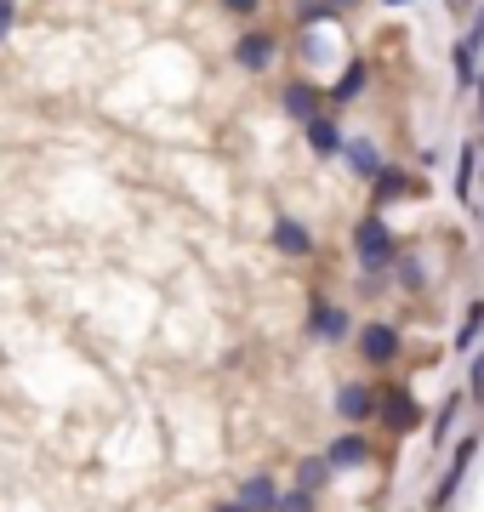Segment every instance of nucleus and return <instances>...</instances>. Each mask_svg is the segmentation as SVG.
<instances>
[{
    "instance_id": "a878e982",
    "label": "nucleus",
    "mask_w": 484,
    "mask_h": 512,
    "mask_svg": "<svg viewBox=\"0 0 484 512\" xmlns=\"http://www.w3.org/2000/svg\"><path fill=\"white\" fill-rule=\"evenodd\" d=\"M336 12H354V6H365V0H331Z\"/></svg>"
},
{
    "instance_id": "cd10ccee",
    "label": "nucleus",
    "mask_w": 484,
    "mask_h": 512,
    "mask_svg": "<svg viewBox=\"0 0 484 512\" xmlns=\"http://www.w3.org/2000/svg\"><path fill=\"white\" fill-rule=\"evenodd\" d=\"M439 6H462V0H439Z\"/></svg>"
},
{
    "instance_id": "9b49d317",
    "label": "nucleus",
    "mask_w": 484,
    "mask_h": 512,
    "mask_svg": "<svg viewBox=\"0 0 484 512\" xmlns=\"http://www.w3.org/2000/svg\"><path fill=\"white\" fill-rule=\"evenodd\" d=\"M371 188H376V194H371V205H376V211H382L388 200H405V194H422V183H416L410 171H399V165H382V171L371 177Z\"/></svg>"
},
{
    "instance_id": "0eeeda50",
    "label": "nucleus",
    "mask_w": 484,
    "mask_h": 512,
    "mask_svg": "<svg viewBox=\"0 0 484 512\" xmlns=\"http://www.w3.org/2000/svg\"><path fill=\"white\" fill-rule=\"evenodd\" d=\"M302 137H308V148H314L319 160H331V154H342V143H348V131H342L336 109L314 114V120H302Z\"/></svg>"
},
{
    "instance_id": "7ed1b4c3",
    "label": "nucleus",
    "mask_w": 484,
    "mask_h": 512,
    "mask_svg": "<svg viewBox=\"0 0 484 512\" xmlns=\"http://www.w3.org/2000/svg\"><path fill=\"white\" fill-rule=\"evenodd\" d=\"M280 109H285V120H314V114H325L331 109V97H325V86H319L314 74H297V80H285L280 86Z\"/></svg>"
},
{
    "instance_id": "f8f14e48",
    "label": "nucleus",
    "mask_w": 484,
    "mask_h": 512,
    "mask_svg": "<svg viewBox=\"0 0 484 512\" xmlns=\"http://www.w3.org/2000/svg\"><path fill=\"white\" fill-rule=\"evenodd\" d=\"M308 325L325 336V342H348V330H354V319H348V308H336V302H325V296H314V308H308Z\"/></svg>"
},
{
    "instance_id": "f257e3e1",
    "label": "nucleus",
    "mask_w": 484,
    "mask_h": 512,
    "mask_svg": "<svg viewBox=\"0 0 484 512\" xmlns=\"http://www.w3.org/2000/svg\"><path fill=\"white\" fill-rule=\"evenodd\" d=\"M285 57V35L274 23H245L240 35H234V69L240 74H274Z\"/></svg>"
},
{
    "instance_id": "39448f33",
    "label": "nucleus",
    "mask_w": 484,
    "mask_h": 512,
    "mask_svg": "<svg viewBox=\"0 0 484 512\" xmlns=\"http://www.w3.org/2000/svg\"><path fill=\"white\" fill-rule=\"evenodd\" d=\"M399 348H405V342H399V325H388V319H371V325L359 330V359H365V365H393Z\"/></svg>"
},
{
    "instance_id": "bb28decb",
    "label": "nucleus",
    "mask_w": 484,
    "mask_h": 512,
    "mask_svg": "<svg viewBox=\"0 0 484 512\" xmlns=\"http://www.w3.org/2000/svg\"><path fill=\"white\" fill-rule=\"evenodd\" d=\"M473 92H479V114H484V69H479V86H473Z\"/></svg>"
},
{
    "instance_id": "ddd939ff",
    "label": "nucleus",
    "mask_w": 484,
    "mask_h": 512,
    "mask_svg": "<svg viewBox=\"0 0 484 512\" xmlns=\"http://www.w3.org/2000/svg\"><path fill=\"white\" fill-rule=\"evenodd\" d=\"M342 160H348V171H354L359 183H371L376 171H382V148H376L371 137H348V143H342Z\"/></svg>"
},
{
    "instance_id": "6e6552de",
    "label": "nucleus",
    "mask_w": 484,
    "mask_h": 512,
    "mask_svg": "<svg viewBox=\"0 0 484 512\" xmlns=\"http://www.w3.org/2000/svg\"><path fill=\"white\" fill-rule=\"evenodd\" d=\"M376 416L388 421L393 433H410V427L422 421V404L410 399L405 387H393V393H376Z\"/></svg>"
},
{
    "instance_id": "393cba45",
    "label": "nucleus",
    "mask_w": 484,
    "mask_h": 512,
    "mask_svg": "<svg viewBox=\"0 0 484 512\" xmlns=\"http://www.w3.org/2000/svg\"><path fill=\"white\" fill-rule=\"evenodd\" d=\"M473 393H479V399H484V359H479V365H473Z\"/></svg>"
},
{
    "instance_id": "5701e85b",
    "label": "nucleus",
    "mask_w": 484,
    "mask_h": 512,
    "mask_svg": "<svg viewBox=\"0 0 484 512\" xmlns=\"http://www.w3.org/2000/svg\"><path fill=\"white\" fill-rule=\"evenodd\" d=\"M456 410H462V393H450V399H445V410H439V421H433V439H445V433H450Z\"/></svg>"
},
{
    "instance_id": "4be33fe9",
    "label": "nucleus",
    "mask_w": 484,
    "mask_h": 512,
    "mask_svg": "<svg viewBox=\"0 0 484 512\" xmlns=\"http://www.w3.org/2000/svg\"><path fill=\"white\" fill-rule=\"evenodd\" d=\"M274 512H314V490H291V495H280V507Z\"/></svg>"
},
{
    "instance_id": "423d86ee",
    "label": "nucleus",
    "mask_w": 484,
    "mask_h": 512,
    "mask_svg": "<svg viewBox=\"0 0 484 512\" xmlns=\"http://www.w3.org/2000/svg\"><path fill=\"white\" fill-rule=\"evenodd\" d=\"M365 86H371V63H365V57H348V63L336 69V80L325 86V97H331V109H348V103L365 97Z\"/></svg>"
},
{
    "instance_id": "412c9836",
    "label": "nucleus",
    "mask_w": 484,
    "mask_h": 512,
    "mask_svg": "<svg viewBox=\"0 0 484 512\" xmlns=\"http://www.w3.org/2000/svg\"><path fill=\"white\" fill-rule=\"evenodd\" d=\"M393 274H399V285H405V291H422V268H416L410 256H399V262H393Z\"/></svg>"
},
{
    "instance_id": "c85d7f7f",
    "label": "nucleus",
    "mask_w": 484,
    "mask_h": 512,
    "mask_svg": "<svg viewBox=\"0 0 484 512\" xmlns=\"http://www.w3.org/2000/svg\"><path fill=\"white\" fill-rule=\"evenodd\" d=\"M388 6H410V0H388Z\"/></svg>"
},
{
    "instance_id": "20e7f679",
    "label": "nucleus",
    "mask_w": 484,
    "mask_h": 512,
    "mask_svg": "<svg viewBox=\"0 0 484 512\" xmlns=\"http://www.w3.org/2000/svg\"><path fill=\"white\" fill-rule=\"evenodd\" d=\"M473 456H479V433L456 439V456H450V467H445V478H439V490H433V507L428 512H445L450 507V495L462 490V478H467V467H473Z\"/></svg>"
},
{
    "instance_id": "aec40b11",
    "label": "nucleus",
    "mask_w": 484,
    "mask_h": 512,
    "mask_svg": "<svg viewBox=\"0 0 484 512\" xmlns=\"http://www.w3.org/2000/svg\"><path fill=\"white\" fill-rule=\"evenodd\" d=\"M217 6H223L228 18L234 23H257L262 18V6H268V0H217Z\"/></svg>"
},
{
    "instance_id": "6ab92c4d",
    "label": "nucleus",
    "mask_w": 484,
    "mask_h": 512,
    "mask_svg": "<svg viewBox=\"0 0 484 512\" xmlns=\"http://www.w3.org/2000/svg\"><path fill=\"white\" fill-rule=\"evenodd\" d=\"M484 336V302H467V319L456 330V353H473V342Z\"/></svg>"
},
{
    "instance_id": "9d476101",
    "label": "nucleus",
    "mask_w": 484,
    "mask_h": 512,
    "mask_svg": "<svg viewBox=\"0 0 484 512\" xmlns=\"http://www.w3.org/2000/svg\"><path fill=\"white\" fill-rule=\"evenodd\" d=\"M274 251L291 256V262H308V256H314V234H308L297 217H274Z\"/></svg>"
},
{
    "instance_id": "a211bd4d",
    "label": "nucleus",
    "mask_w": 484,
    "mask_h": 512,
    "mask_svg": "<svg viewBox=\"0 0 484 512\" xmlns=\"http://www.w3.org/2000/svg\"><path fill=\"white\" fill-rule=\"evenodd\" d=\"M325 484H331V461L325 456L297 461V490H325Z\"/></svg>"
},
{
    "instance_id": "b1692460",
    "label": "nucleus",
    "mask_w": 484,
    "mask_h": 512,
    "mask_svg": "<svg viewBox=\"0 0 484 512\" xmlns=\"http://www.w3.org/2000/svg\"><path fill=\"white\" fill-rule=\"evenodd\" d=\"M12 23H18V0H0V46L12 35Z\"/></svg>"
},
{
    "instance_id": "4468645a",
    "label": "nucleus",
    "mask_w": 484,
    "mask_h": 512,
    "mask_svg": "<svg viewBox=\"0 0 484 512\" xmlns=\"http://www.w3.org/2000/svg\"><path fill=\"white\" fill-rule=\"evenodd\" d=\"M336 416H342V421H371L376 416V393L365 382L336 387Z\"/></svg>"
},
{
    "instance_id": "dca6fc26",
    "label": "nucleus",
    "mask_w": 484,
    "mask_h": 512,
    "mask_svg": "<svg viewBox=\"0 0 484 512\" xmlns=\"http://www.w3.org/2000/svg\"><path fill=\"white\" fill-rule=\"evenodd\" d=\"M450 69H456V92H473V86H479V52H473L467 40L450 46Z\"/></svg>"
},
{
    "instance_id": "2eb2a0df",
    "label": "nucleus",
    "mask_w": 484,
    "mask_h": 512,
    "mask_svg": "<svg viewBox=\"0 0 484 512\" xmlns=\"http://www.w3.org/2000/svg\"><path fill=\"white\" fill-rule=\"evenodd\" d=\"M234 501H240L245 512H274V507H280V490H274V478H268V473H251Z\"/></svg>"
},
{
    "instance_id": "f3484780",
    "label": "nucleus",
    "mask_w": 484,
    "mask_h": 512,
    "mask_svg": "<svg viewBox=\"0 0 484 512\" xmlns=\"http://www.w3.org/2000/svg\"><path fill=\"white\" fill-rule=\"evenodd\" d=\"M473 171H479V143H462V160H456V200H473Z\"/></svg>"
},
{
    "instance_id": "f03ea898",
    "label": "nucleus",
    "mask_w": 484,
    "mask_h": 512,
    "mask_svg": "<svg viewBox=\"0 0 484 512\" xmlns=\"http://www.w3.org/2000/svg\"><path fill=\"white\" fill-rule=\"evenodd\" d=\"M354 256H359V268H365V274H382V268L399 262V239H393V228L376 217V211L354 228Z\"/></svg>"
},
{
    "instance_id": "1a4fd4ad",
    "label": "nucleus",
    "mask_w": 484,
    "mask_h": 512,
    "mask_svg": "<svg viewBox=\"0 0 484 512\" xmlns=\"http://www.w3.org/2000/svg\"><path fill=\"white\" fill-rule=\"evenodd\" d=\"M325 461H331V473H354V467L371 461V439H365V433H336V439L325 444Z\"/></svg>"
}]
</instances>
